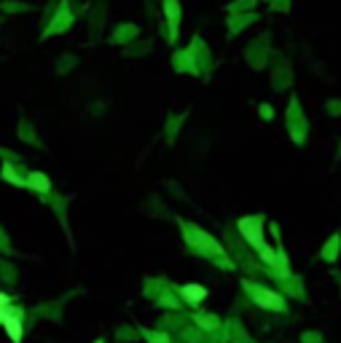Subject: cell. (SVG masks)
Listing matches in <instances>:
<instances>
[{
	"label": "cell",
	"mask_w": 341,
	"mask_h": 343,
	"mask_svg": "<svg viewBox=\"0 0 341 343\" xmlns=\"http://www.w3.org/2000/svg\"><path fill=\"white\" fill-rule=\"evenodd\" d=\"M185 298H191V303H199L204 298V287H185Z\"/></svg>",
	"instance_id": "obj_2"
},
{
	"label": "cell",
	"mask_w": 341,
	"mask_h": 343,
	"mask_svg": "<svg viewBox=\"0 0 341 343\" xmlns=\"http://www.w3.org/2000/svg\"><path fill=\"white\" fill-rule=\"evenodd\" d=\"M0 324H5V330H8V335L14 338V343H22V322H19V317H16V314L8 311Z\"/></svg>",
	"instance_id": "obj_1"
},
{
	"label": "cell",
	"mask_w": 341,
	"mask_h": 343,
	"mask_svg": "<svg viewBox=\"0 0 341 343\" xmlns=\"http://www.w3.org/2000/svg\"><path fill=\"white\" fill-rule=\"evenodd\" d=\"M5 314H8V303H0V322H3Z\"/></svg>",
	"instance_id": "obj_3"
}]
</instances>
